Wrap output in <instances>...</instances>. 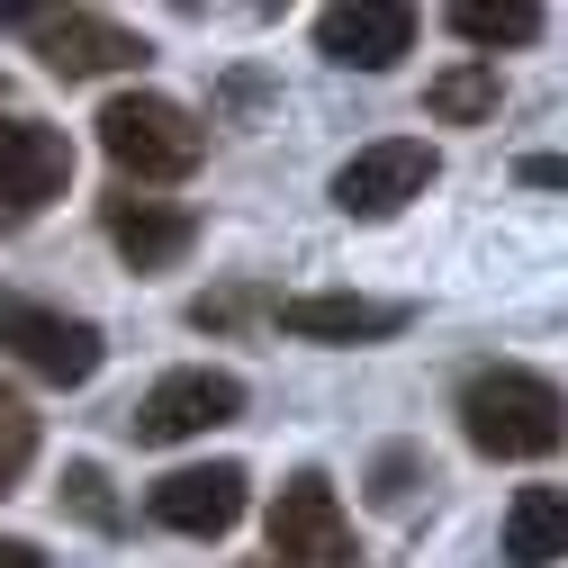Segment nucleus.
<instances>
[{"label":"nucleus","mask_w":568,"mask_h":568,"mask_svg":"<svg viewBox=\"0 0 568 568\" xmlns=\"http://www.w3.org/2000/svg\"><path fill=\"white\" fill-rule=\"evenodd\" d=\"M460 434L487 460H550L568 452V397L524 362H487L460 379Z\"/></svg>","instance_id":"1"},{"label":"nucleus","mask_w":568,"mask_h":568,"mask_svg":"<svg viewBox=\"0 0 568 568\" xmlns=\"http://www.w3.org/2000/svg\"><path fill=\"white\" fill-rule=\"evenodd\" d=\"M100 154L126 181H190L199 154H207V126L181 100H163V91H118L100 109Z\"/></svg>","instance_id":"2"},{"label":"nucleus","mask_w":568,"mask_h":568,"mask_svg":"<svg viewBox=\"0 0 568 568\" xmlns=\"http://www.w3.org/2000/svg\"><path fill=\"white\" fill-rule=\"evenodd\" d=\"M0 352H10L19 371H37L45 388H82L100 362H109V343L91 316H63L28 290H0Z\"/></svg>","instance_id":"3"},{"label":"nucleus","mask_w":568,"mask_h":568,"mask_svg":"<svg viewBox=\"0 0 568 568\" xmlns=\"http://www.w3.org/2000/svg\"><path fill=\"white\" fill-rule=\"evenodd\" d=\"M0 28L37 37L45 73H63V82H91V73H135V63L154 54V45L135 37V28L100 19V10H0Z\"/></svg>","instance_id":"4"},{"label":"nucleus","mask_w":568,"mask_h":568,"mask_svg":"<svg viewBox=\"0 0 568 568\" xmlns=\"http://www.w3.org/2000/svg\"><path fill=\"white\" fill-rule=\"evenodd\" d=\"M434 181H443V154L424 145V135H379V145H362L334 172V207L343 217H397V207L424 199Z\"/></svg>","instance_id":"5"},{"label":"nucleus","mask_w":568,"mask_h":568,"mask_svg":"<svg viewBox=\"0 0 568 568\" xmlns=\"http://www.w3.org/2000/svg\"><path fill=\"white\" fill-rule=\"evenodd\" d=\"M244 415V379L235 371H163L145 397H135V443H190V434H217V424Z\"/></svg>","instance_id":"6"},{"label":"nucleus","mask_w":568,"mask_h":568,"mask_svg":"<svg viewBox=\"0 0 568 568\" xmlns=\"http://www.w3.org/2000/svg\"><path fill=\"white\" fill-rule=\"evenodd\" d=\"M271 559L280 568H352V532H343V506H334L325 469H298L271 496Z\"/></svg>","instance_id":"7"},{"label":"nucleus","mask_w":568,"mask_h":568,"mask_svg":"<svg viewBox=\"0 0 568 568\" xmlns=\"http://www.w3.org/2000/svg\"><path fill=\"white\" fill-rule=\"evenodd\" d=\"M73 181V135L45 118H0V226H28Z\"/></svg>","instance_id":"8"},{"label":"nucleus","mask_w":568,"mask_h":568,"mask_svg":"<svg viewBox=\"0 0 568 568\" xmlns=\"http://www.w3.org/2000/svg\"><path fill=\"white\" fill-rule=\"evenodd\" d=\"M154 524L163 532H190V541H217V532H235L244 524V506H253V478L235 469V460H199V469H172V478H154Z\"/></svg>","instance_id":"9"},{"label":"nucleus","mask_w":568,"mask_h":568,"mask_svg":"<svg viewBox=\"0 0 568 568\" xmlns=\"http://www.w3.org/2000/svg\"><path fill=\"white\" fill-rule=\"evenodd\" d=\"M415 45V10L406 0H352V10H316V54L343 73H388Z\"/></svg>","instance_id":"10"},{"label":"nucleus","mask_w":568,"mask_h":568,"mask_svg":"<svg viewBox=\"0 0 568 568\" xmlns=\"http://www.w3.org/2000/svg\"><path fill=\"white\" fill-rule=\"evenodd\" d=\"M406 298H362V290H307V298H280V334L290 343H388L406 334Z\"/></svg>","instance_id":"11"},{"label":"nucleus","mask_w":568,"mask_h":568,"mask_svg":"<svg viewBox=\"0 0 568 568\" xmlns=\"http://www.w3.org/2000/svg\"><path fill=\"white\" fill-rule=\"evenodd\" d=\"M100 226H109V244L126 253V271H172V262L199 244V217H190V207L135 199V190H109V199H100Z\"/></svg>","instance_id":"12"},{"label":"nucleus","mask_w":568,"mask_h":568,"mask_svg":"<svg viewBox=\"0 0 568 568\" xmlns=\"http://www.w3.org/2000/svg\"><path fill=\"white\" fill-rule=\"evenodd\" d=\"M506 559L515 568L568 559V487H515V506H506Z\"/></svg>","instance_id":"13"},{"label":"nucleus","mask_w":568,"mask_h":568,"mask_svg":"<svg viewBox=\"0 0 568 568\" xmlns=\"http://www.w3.org/2000/svg\"><path fill=\"white\" fill-rule=\"evenodd\" d=\"M496 100H506V82H496V63H443L434 73V91H424V109H434L443 126H487L496 118Z\"/></svg>","instance_id":"14"},{"label":"nucleus","mask_w":568,"mask_h":568,"mask_svg":"<svg viewBox=\"0 0 568 568\" xmlns=\"http://www.w3.org/2000/svg\"><path fill=\"white\" fill-rule=\"evenodd\" d=\"M452 37H469V45H532L541 37V10L532 0H452Z\"/></svg>","instance_id":"15"},{"label":"nucleus","mask_w":568,"mask_h":568,"mask_svg":"<svg viewBox=\"0 0 568 568\" xmlns=\"http://www.w3.org/2000/svg\"><path fill=\"white\" fill-rule=\"evenodd\" d=\"M63 506H73L91 532H118V496H109V469L100 460H63Z\"/></svg>","instance_id":"16"},{"label":"nucleus","mask_w":568,"mask_h":568,"mask_svg":"<svg viewBox=\"0 0 568 568\" xmlns=\"http://www.w3.org/2000/svg\"><path fill=\"white\" fill-rule=\"evenodd\" d=\"M28 460H37V415H28L19 388H0V487L28 478Z\"/></svg>","instance_id":"17"},{"label":"nucleus","mask_w":568,"mask_h":568,"mask_svg":"<svg viewBox=\"0 0 568 568\" xmlns=\"http://www.w3.org/2000/svg\"><path fill=\"white\" fill-rule=\"evenodd\" d=\"M415 478H424V460H415L406 443H397V452H379V506H406Z\"/></svg>","instance_id":"18"},{"label":"nucleus","mask_w":568,"mask_h":568,"mask_svg":"<svg viewBox=\"0 0 568 568\" xmlns=\"http://www.w3.org/2000/svg\"><path fill=\"white\" fill-rule=\"evenodd\" d=\"M524 181L532 190H568V154H524Z\"/></svg>","instance_id":"19"},{"label":"nucleus","mask_w":568,"mask_h":568,"mask_svg":"<svg viewBox=\"0 0 568 568\" xmlns=\"http://www.w3.org/2000/svg\"><path fill=\"white\" fill-rule=\"evenodd\" d=\"M0 568H45V550H37V541H19V532H0Z\"/></svg>","instance_id":"20"},{"label":"nucleus","mask_w":568,"mask_h":568,"mask_svg":"<svg viewBox=\"0 0 568 568\" xmlns=\"http://www.w3.org/2000/svg\"><path fill=\"white\" fill-rule=\"evenodd\" d=\"M235 568H280V559H235Z\"/></svg>","instance_id":"21"},{"label":"nucleus","mask_w":568,"mask_h":568,"mask_svg":"<svg viewBox=\"0 0 568 568\" xmlns=\"http://www.w3.org/2000/svg\"><path fill=\"white\" fill-rule=\"evenodd\" d=\"M0 100H10V82H0Z\"/></svg>","instance_id":"22"},{"label":"nucleus","mask_w":568,"mask_h":568,"mask_svg":"<svg viewBox=\"0 0 568 568\" xmlns=\"http://www.w3.org/2000/svg\"><path fill=\"white\" fill-rule=\"evenodd\" d=\"M0 496H10V487H0Z\"/></svg>","instance_id":"23"}]
</instances>
